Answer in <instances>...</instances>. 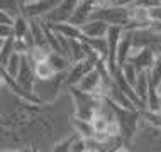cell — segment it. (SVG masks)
Instances as JSON below:
<instances>
[{
  "instance_id": "1",
  "label": "cell",
  "mask_w": 161,
  "mask_h": 152,
  "mask_svg": "<svg viewBox=\"0 0 161 152\" xmlns=\"http://www.w3.org/2000/svg\"><path fill=\"white\" fill-rule=\"evenodd\" d=\"M105 100L110 103L115 118L119 120V123H120L124 144L130 145V149H132V140H134V135H136V132H137L139 120H141V112H139L137 108H124V107L117 105L114 102H110L108 98H105Z\"/></svg>"
},
{
  "instance_id": "2",
  "label": "cell",
  "mask_w": 161,
  "mask_h": 152,
  "mask_svg": "<svg viewBox=\"0 0 161 152\" xmlns=\"http://www.w3.org/2000/svg\"><path fill=\"white\" fill-rule=\"evenodd\" d=\"M69 93H71L73 103H75V117H80V118L85 120H92L93 115L100 110L103 103V98L98 97V95L93 93H86V91H81L78 86H71L68 88Z\"/></svg>"
},
{
  "instance_id": "3",
  "label": "cell",
  "mask_w": 161,
  "mask_h": 152,
  "mask_svg": "<svg viewBox=\"0 0 161 152\" xmlns=\"http://www.w3.org/2000/svg\"><path fill=\"white\" fill-rule=\"evenodd\" d=\"M137 145H142L141 149L144 150H161V127H154L141 118L132 140V149Z\"/></svg>"
},
{
  "instance_id": "4",
  "label": "cell",
  "mask_w": 161,
  "mask_h": 152,
  "mask_svg": "<svg viewBox=\"0 0 161 152\" xmlns=\"http://www.w3.org/2000/svg\"><path fill=\"white\" fill-rule=\"evenodd\" d=\"M93 19H102L105 20L108 25H119V27H125L130 20V14H129V7L124 5H107V7H95Z\"/></svg>"
},
{
  "instance_id": "5",
  "label": "cell",
  "mask_w": 161,
  "mask_h": 152,
  "mask_svg": "<svg viewBox=\"0 0 161 152\" xmlns=\"http://www.w3.org/2000/svg\"><path fill=\"white\" fill-rule=\"evenodd\" d=\"M93 68H95V63L90 61L88 58H83L80 61H73L71 66H69L68 71H66V76H64V88L78 86V83H80Z\"/></svg>"
},
{
  "instance_id": "6",
  "label": "cell",
  "mask_w": 161,
  "mask_h": 152,
  "mask_svg": "<svg viewBox=\"0 0 161 152\" xmlns=\"http://www.w3.org/2000/svg\"><path fill=\"white\" fill-rule=\"evenodd\" d=\"M154 59H156V53L151 47H136L132 46L129 51V58L127 61L136 66V69L139 73L141 71H151L154 64Z\"/></svg>"
},
{
  "instance_id": "7",
  "label": "cell",
  "mask_w": 161,
  "mask_h": 152,
  "mask_svg": "<svg viewBox=\"0 0 161 152\" xmlns=\"http://www.w3.org/2000/svg\"><path fill=\"white\" fill-rule=\"evenodd\" d=\"M124 32V27H119V25H110L107 30V44H108V58H107V68L108 71L114 75L117 71V46H119V41H120V36Z\"/></svg>"
},
{
  "instance_id": "8",
  "label": "cell",
  "mask_w": 161,
  "mask_h": 152,
  "mask_svg": "<svg viewBox=\"0 0 161 152\" xmlns=\"http://www.w3.org/2000/svg\"><path fill=\"white\" fill-rule=\"evenodd\" d=\"M80 0H61L49 14H46L42 17V20L47 24H56V22H68L71 17L73 10L76 8Z\"/></svg>"
},
{
  "instance_id": "9",
  "label": "cell",
  "mask_w": 161,
  "mask_h": 152,
  "mask_svg": "<svg viewBox=\"0 0 161 152\" xmlns=\"http://www.w3.org/2000/svg\"><path fill=\"white\" fill-rule=\"evenodd\" d=\"M17 83L25 91L34 93V85H36V75H34V66L27 54H22V64H20L19 75H17Z\"/></svg>"
},
{
  "instance_id": "10",
  "label": "cell",
  "mask_w": 161,
  "mask_h": 152,
  "mask_svg": "<svg viewBox=\"0 0 161 152\" xmlns=\"http://www.w3.org/2000/svg\"><path fill=\"white\" fill-rule=\"evenodd\" d=\"M78 88L81 91H86V93H93L98 95V97L105 98V91H103V81H102V75L97 68H93L92 71L86 75L83 80L78 83Z\"/></svg>"
},
{
  "instance_id": "11",
  "label": "cell",
  "mask_w": 161,
  "mask_h": 152,
  "mask_svg": "<svg viewBox=\"0 0 161 152\" xmlns=\"http://www.w3.org/2000/svg\"><path fill=\"white\" fill-rule=\"evenodd\" d=\"M61 0H37L31 5L22 7V14L27 19H42L46 14H49Z\"/></svg>"
},
{
  "instance_id": "12",
  "label": "cell",
  "mask_w": 161,
  "mask_h": 152,
  "mask_svg": "<svg viewBox=\"0 0 161 152\" xmlns=\"http://www.w3.org/2000/svg\"><path fill=\"white\" fill-rule=\"evenodd\" d=\"M95 10V0H80L78 2L76 8L73 10L71 17H69L68 22L78 25V27H81L85 22H88L90 19H92V14Z\"/></svg>"
},
{
  "instance_id": "13",
  "label": "cell",
  "mask_w": 161,
  "mask_h": 152,
  "mask_svg": "<svg viewBox=\"0 0 161 152\" xmlns=\"http://www.w3.org/2000/svg\"><path fill=\"white\" fill-rule=\"evenodd\" d=\"M108 25L105 20L102 19H90L88 22H85L83 25H81V34L86 37H105L107 36V30H108Z\"/></svg>"
},
{
  "instance_id": "14",
  "label": "cell",
  "mask_w": 161,
  "mask_h": 152,
  "mask_svg": "<svg viewBox=\"0 0 161 152\" xmlns=\"http://www.w3.org/2000/svg\"><path fill=\"white\" fill-rule=\"evenodd\" d=\"M132 47V36H130V30H125L120 36L119 46H117V66H122L129 58V51Z\"/></svg>"
},
{
  "instance_id": "15",
  "label": "cell",
  "mask_w": 161,
  "mask_h": 152,
  "mask_svg": "<svg viewBox=\"0 0 161 152\" xmlns=\"http://www.w3.org/2000/svg\"><path fill=\"white\" fill-rule=\"evenodd\" d=\"M47 24V22H46ZM54 32L61 34V36L68 37V39H81V29L78 25L71 24V22H56V24H47Z\"/></svg>"
},
{
  "instance_id": "16",
  "label": "cell",
  "mask_w": 161,
  "mask_h": 152,
  "mask_svg": "<svg viewBox=\"0 0 161 152\" xmlns=\"http://www.w3.org/2000/svg\"><path fill=\"white\" fill-rule=\"evenodd\" d=\"M71 127L73 130L78 134L80 137H92L95 135V128L92 125V120H85V118H80V117H73L71 118Z\"/></svg>"
},
{
  "instance_id": "17",
  "label": "cell",
  "mask_w": 161,
  "mask_h": 152,
  "mask_svg": "<svg viewBox=\"0 0 161 152\" xmlns=\"http://www.w3.org/2000/svg\"><path fill=\"white\" fill-rule=\"evenodd\" d=\"M47 61L51 63V66L54 68L56 73H66L68 68L71 66V61L59 51H51L49 56H47Z\"/></svg>"
},
{
  "instance_id": "18",
  "label": "cell",
  "mask_w": 161,
  "mask_h": 152,
  "mask_svg": "<svg viewBox=\"0 0 161 152\" xmlns=\"http://www.w3.org/2000/svg\"><path fill=\"white\" fill-rule=\"evenodd\" d=\"M149 85H151V78H149V71H141L137 75V80H136V85H134V91L139 98L144 102L146 105V97H147V90H149Z\"/></svg>"
},
{
  "instance_id": "19",
  "label": "cell",
  "mask_w": 161,
  "mask_h": 152,
  "mask_svg": "<svg viewBox=\"0 0 161 152\" xmlns=\"http://www.w3.org/2000/svg\"><path fill=\"white\" fill-rule=\"evenodd\" d=\"M81 41H85L88 46H92L97 53L102 56L103 61H107L108 58V44H107V37H86L81 36Z\"/></svg>"
},
{
  "instance_id": "20",
  "label": "cell",
  "mask_w": 161,
  "mask_h": 152,
  "mask_svg": "<svg viewBox=\"0 0 161 152\" xmlns=\"http://www.w3.org/2000/svg\"><path fill=\"white\" fill-rule=\"evenodd\" d=\"M32 66H34V75H36V80H51V78H54V75H56L54 68L51 66V63L47 59L37 61V63H34Z\"/></svg>"
},
{
  "instance_id": "21",
  "label": "cell",
  "mask_w": 161,
  "mask_h": 152,
  "mask_svg": "<svg viewBox=\"0 0 161 152\" xmlns=\"http://www.w3.org/2000/svg\"><path fill=\"white\" fill-rule=\"evenodd\" d=\"M51 51H53V47L47 44V42L46 44H34L31 49H29L27 56H29V59H31V63L34 64V63H37V61L47 59V56H49Z\"/></svg>"
},
{
  "instance_id": "22",
  "label": "cell",
  "mask_w": 161,
  "mask_h": 152,
  "mask_svg": "<svg viewBox=\"0 0 161 152\" xmlns=\"http://www.w3.org/2000/svg\"><path fill=\"white\" fill-rule=\"evenodd\" d=\"M85 58V42L81 39H69V61H80Z\"/></svg>"
},
{
  "instance_id": "23",
  "label": "cell",
  "mask_w": 161,
  "mask_h": 152,
  "mask_svg": "<svg viewBox=\"0 0 161 152\" xmlns=\"http://www.w3.org/2000/svg\"><path fill=\"white\" fill-rule=\"evenodd\" d=\"M146 108L151 112H161V105H159V91L158 88L151 83L149 90H147V97H146Z\"/></svg>"
},
{
  "instance_id": "24",
  "label": "cell",
  "mask_w": 161,
  "mask_h": 152,
  "mask_svg": "<svg viewBox=\"0 0 161 152\" xmlns=\"http://www.w3.org/2000/svg\"><path fill=\"white\" fill-rule=\"evenodd\" d=\"M14 39H15L14 34L3 39V44H2V47H0V64H2V66H5L7 61L10 59V56L15 53V49H14Z\"/></svg>"
},
{
  "instance_id": "25",
  "label": "cell",
  "mask_w": 161,
  "mask_h": 152,
  "mask_svg": "<svg viewBox=\"0 0 161 152\" xmlns=\"http://www.w3.org/2000/svg\"><path fill=\"white\" fill-rule=\"evenodd\" d=\"M0 10H3L5 14L10 15L12 19H15L17 15L22 14L20 0H0Z\"/></svg>"
},
{
  "instance_id": "26",
  "label": "cell",
  "mask_w": 161,
  "mask_h": 152,
  "mask_svg": "<svg viewBox=\"0 0 161 152\" xmlns=\"http://www.w3.org/2000/svg\"><path fill=\"white\" fill-rule=\"evenodd\" d=\"M20 64H22V54H20V53H14L3 68H5V71L10 76L17 78V75H19V69H20Z\"/></svg>"
},
{
  "instance_id": "27",
  "label": "cell",
  "mask_w": 161,
  "mask_h": 152,
  "mask_svg": "<svg viewBox=\"0 0 161 152\" xmlns=\"http://www.w3.org/2000/svg\"><path fill=\"white\" fill-rule=\"evenodd\" d=\"M120 71H122V76L125 78V81H127L130 86L136 85V80H137L139 71L136 69V66H134V64L130 63V61H125L122 66H120Z\"/></svg>"
},
{
  "instance_id": "28",
  "label": "cell",
  "mask_w": 161,
  "mask_h": 152,
  "mask_svg": "<svg viewBox=\"0 0 161 152\" xmlns=\"http://www.w3.org/2000/svg\"><path fill=\"white\" fill-rule=\"evenodd\" d=\"M149 78H151V83H153L156 88H159L161 86V53L156 54L154 64L149 71Z\"/></svg>"
},
{
  "instance_id": "29",
  "label": "cell",
  "mask_w": 161,
  "mask_h": 152,
  "mask_svg": "<svg viewBox=\"0 0 161 152\" xmlns=\"http://www.w3.org/2000/svg\"><path fill=\"white\" fill-rule=\"evenodd\" d=\"M139 112H141V118L144 122L154 125V127H161V112H151L147 108H142Z\"/></svg>"
},
{
  "instance_id": "30",
  "label": "cell",
  "mask_w": 161,
  "mask_h": 152,
  "mask_svg": "<svg viewBox=\"0 0 161 152\" xmlns=\"http://www.w3.org/2000/svg\"><path fill=\"white\" fill-rule=\"evenodd\" d=\"M76 137H78V134L75 132V130H73L71 135L66 137V139H63V140H59V142H56V144H53V147H51V149H53L54 152H64V150H69Z\"/></svg>"
},
{
  "instance_id": "31",
  "label": "cell",
  "mask_w": 161,
  "mask_h": 152,
  "mask_svg": "<svg viewBox=\"0 0 161 152\" xmlns=\"http://www.w3.org/2000/svg\"><path fill=\"white\" fill-rule=\"evenodd\" d=\"M14 37H15V36H14ZM14 49H15V53L27 54L29 49H31V44H29L27 39H24V37H15V39H14Z\"/></svg>"
},
{
  "instance_id": "32",
  "label": "cell",
  "mask_w": 161,
  "mask_h": 152,
  "mask_svg": "<svg viewBox=\"0 0 161 152\" xmlns=\"http://www.w3.org/2000/svg\"><path fill=\"white\" fill-rule=\"evenodd\" d=\"M107 134L110 137H122V128H120V123L117 118H112L108 122V127H107Z\"/></svg>"
},
{
  "instance_id": "33",
  "label": "cell",
  "mask_w": 161,
  "mask_h": 152,
  "mask_svg": "<svg viewBox=\"0 0 161 152\" xmlns=\"http://www.w3.org/2000/svg\"><path fill=\"white\" fill-rule=\"evenodd\" d=\"M69 152H86V145H85V139L78 135L75 139V142H73L71 149H69Z\"/></svg>"
},
{
  "instance_id": "34",
  "label": "cell",
  "mask_w": 161,
  "mask_h": 152,
  "mask_svg": "<svg viewBox=\"0 0 161 152\" xmlns=\"http://www.w3.org/2000/svg\"><path fill=\"white\" fill-rule=\"evenodd\" d=\"M136 5H141L144 8H153L156 5H161V0H137Z\"/></svg>"
},
{
  "instance_id": "35",
  "label": "cell",
  "mask_w": 161,
  "mask_h": 152,
  "mask_svg": "<svg viewBox=\"0 0 161 152\" xmlns=\"http://www.w3.org/2000/svg\"><path fill=\"white\" fill-rule=\"evenodd\" d=\"M147 12H149V20H161V5L147 8Z\"/></svg>"
},
{
  "instance_id": "36",
  "label": "cell",
  "mask_w": 161,
  "mask_h": 152,
  "mask_svg": "<svg viewBox=\"0 0 161 152\" xmlns=\"http://www.w3.org/2000/svg\"><path fill=\"white\" fill-rule=\"evenodd\" d=\"M14 34V29H12V25H7V24H0V37L5 39L8 36H12Z\"/></svg>"
},
{
  "instance_id": "37",
  "label": "cell",
  "mask_w": 161,
  "mask_h": 152,
  "mask_svg": "<svg viewBox=\"0 0 161 152\" xmlns=\"http://www.w3.org/2000/svg\"><path fill=\"white\" fill-rule=\"evenodd\" d=\"M0 24H7V25H12L14 24V19H12L8 14H5L3 10H0Z\"/></svg>"
},
{
  "instance_id": "38",
  "label": "cell",
  "mask_w": 161,
  "mask_h": 152,
  "mask_svg": "<svg viewBox=\"0 0 161 152\" xmlns=\"http://www.w3.org/2000/svg\"><path fill=\"white\" fill-rule=\"evenodd\" d=\"M137 0H115V5H124V7H129V5H134Z\"/></svg>"
},
{
  "instance_id": "39",
  "label": "cell",
  "mask_w": 161,
  "mask_h": 152,
  "mask_svg": "<svg viewBox=\"0 0 161 152\" xmlns=\"http://www.w3.org/2000/svg\"><path fill=\"white\" fill-rule=\"evenodd\" d=\"M112 3H114V0H95V7H107Z\"/></svg>"
},
{
  "instance_id": "40",
  "label": "cell",
  "mask_w": 161,
  "mask_h": 152,
  "mask_svg": "<svg viewBox=\"0 0 161 152\" xmlns=\"http://www.w3.org/2000/svg\"><path fill=\"white\" fill-rule=\"evenodd\" d=\"M34 2H37V0H20V5L25 7V5H31V3H34Z\"/></svg>"
},
{
  "instance_id": "41",
  "label": "cell",
  "mask_w": 161,
  "mask_h": 152,
  "mask_svg": "<svg viewBox=\"0 0 161 152\" xmlns=\"http://www.w3.org/2000/svg\"><path fill=\"white\" fill-rule=\"evenodd\" d=\"M2 44H3V39H2V37H0V47H2Z\"/></svg>"
},
{
  "instance_id": "42",
  "label": "cell",
  "mask_w": 161,
  "mask_h": 152,
  "mask_svg": "<svg viewBox=\"0 0 161 152\" xmlns=\"http://www.w3.org/2000/svg\"><path fill=\"white\" fill-rule=\"evenodd\" d=\"M159 105H161V93H159Z\"/></svg>"
},
{
  "instance_id": "43",
  "label": "cell",
  "mask_w": 161,
  "mask_h": 152,
  "mask_svg": "<svg viewBox=\"0 0 161 152\" xmlns=\"http://www.w3.org/2000/svg\"><path fill=\"white\" fill-rule=\"evenodd\" d=\"M158 91H159V93H161V86H159V88H158Z\"/></svg>"
},
{
  "instance_id": "44",
  "label": "cell",
  "mask_w": 161,
  "mask_h": 152,
  "mask_svg": "<svg viewBox=\"0 0 161 152\" xmlns=\"http://www.w3.org/2000/svg\"><path fill=\"white\" fill-rule=\"evenodd\" d=\"M0 115H2V110H0Z\"/></svg>"
},
{
  "instance_id": "45",
  "label": "cell",
  "mask_w": 161,
  "mask_h": 152,
  "mask_svg": "<svg viewBox=\"0 0 161 152\" xmlns=\"http://www.w3.org/2000/svg\"><path fill=\"white\" fill-rule=\"evenodd\" d=\"M114 2H115V0H114Z\"/></svg>"
}]
</instances>
